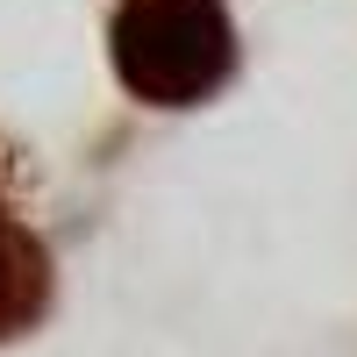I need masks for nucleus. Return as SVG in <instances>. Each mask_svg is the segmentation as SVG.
Here are the masks:
<instances>
[{
    "instance_id": "f257e3e1",
    "label": "nucleus",
    "mask_w": 357,
    "mask_h": 357,
    "mask_svg": "<svg viewBox=\"0 0 357 357\" xmlns=\"http://www.w3.org/2000/svg\"><path fill=\"white\" fill-rule=\"evenodd\" d=\"M107 50L151 107H200L236 79V22L222 0H122Z\"/></svg>"
},
{
    "instance_id": "f03ea898",
    "label": "nucleus",
    "mask_w": 357,
    "mask_h": 357,
    "mask_svg": "<svg viewBox=\"0 0 357 357\" xmlns=\"http://www.w3.org/2000/svg\"><path fill=\"white\" fill-rule=\"evenodd\" d=\"M50 293H57L50 243L15 215V200H0V343L36 329L50 314Z\"/></svg>"
},
{
    "instance_id": "7ed1b4c3",
    "label": "nucleus",
    "mask_w": 357,
    "mask_h": 357,
    "mask_svg": "<svg viewBox=\"0 0 357 357\" xmlns=\"http://www.w3.org/2000/svg\"><path fill=\"white\" fill-rule=\"evenodd\" d=\"M0 200H15V158H8V143H0Z\"/></svg>"
}]
</instances>
